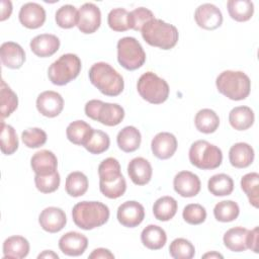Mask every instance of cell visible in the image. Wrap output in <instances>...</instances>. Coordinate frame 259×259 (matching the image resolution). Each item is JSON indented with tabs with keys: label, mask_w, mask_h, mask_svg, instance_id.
<instances>
[{
	"label": "cell",
	"mask_w": 259,
	"mask_h": 259,
	"mask_svg": "<svg viewBox=\"0 0 259 259\" xmlns=\"http://www.w3.org/2000/svg\"><path fill=\"white\" fill-rule=\"evenodd\" d=\"M99 189L111 199L122 196L126 190V182L120 172L119 162L112 157L104 159L98 166Z\"/></svg>",
	"instance_id": "obj_1"
},
{
	"label": "cell",
	"mask_w": 259,
	"mask_h": 259,
	"mask_svg": "<svg viewBox=\"0 0 259 259\" xmlns=\"http://www.w3.org/2000/svg\"><path fill=\"white\" fill-rule=\"evenodd\" d=\"M72 218L77 227L88 231L107 223L109 208L100 201H81L74 205Z\"/></svg>",
	"instance_id": "obj_2"
},
{
	"label": "cell",
	"mask_w": 259,
	"mask_h": 259,
	"mask_svg": "<svg viewBox=\"0 0 259 259\" xmlns=\"http://www.w3.org/2000/svg\"><path fill=\"white\" fill-rule=\"evenodd\" d=\"M88 74L90 82L106 96H117L123 90L122 76L107 63L93 64Z\"/></svg>",
	"instance_id": "obj_3"
},
{
	"label": "cell",
	"mask_w": 259,
	"mask_h": 259,
	"mask_svg": "<svg viewBox=\"0 0 259 259\" xmlns=\"http://www.w3.org/2000/svg\"><path fill=\"white\" fill-rule=\"evenodd\" d=\"M141 31L142 36L147 44L162 50H170L174 48L179 37L178 30L173 24L157 18H154L145 24Z\"/></svg>",
	"instance_id": "obj_4"
},
{
	"label": "cell",
	"mask_w": 259,
	"mask_h": 259,
	"mask_svg": "<svg viewBox=\"0 0 259 259\" xmlns=\"http://www.w3.org/2000/svg\"><path fill=\"white\" fill-rule=\"evenodd\" d=\"M215 86L219 92L229 99L239 101L250 94L251 81L242 71L227 70L217 77Z\"/></svg>",
	"instance_id": "obj_5"
},
{
	"label": "cell",
	"mask_w": 259,
	"mask_h": 259,
	"mask_svg": "<svg viewBox=\"0 0 259 259\" xmlns=\"http://www.w3.org/2000/svg\"><path fill=\"white\" fill-rule=\"evenodd\" d=\"M81 67V60L77 55L65 54L49 67L48 77L53 84L63 86L78 77Z\"/></svg>",
	"instance_id": "obj_6"
},
{
	"label": "cell",
	"mask_w": 259,
	"mask_h": 259,
	"mask_svg": "<svg viewBox=\"0 0 259 259\" xmlns=\"http://www.w3.org/2000/svg\"><path fill=\"white\" fill-rule=\"evenodd\" d=\"M188 156L190 163L202 170L215 169L223 161L222 150L204 140L195 141L190 146Z\"/></svg>",
	"instance_id": "obj_7"
},
{
	"label": "cell",
	"mask_w": 259,
	"mask_h": 259,
	"mask_svg": "<svg viewBox=\"0 0 259 259\" xmlns=\"http://www.w3.org/2000/svg\"><path fill=\"white\" fill-rule=\"evenodd\" d=\"M137 89L141 97L152 104L165 102L170 91L168 83L153 72H146L139 78Z\"/></svg>",
	"instance_id": "obj_8"
},
{
	"label": "cell",
	"mask_w": 259,
	"mask_h": 259,
	"mask_svg": "<svg viewBox=\"0 0 259 259\" xmlns=\"http://www.w3.org/2000/svg\"><path fill=\"white\" fill-rule=\"evenodd\" d=\"M117 61L125 70L134 71L145 64L146 53L135 37L124 36L117 41Z\"/></svg>",
	"instance_id": "obj_9"
},
{
	"label": "cell",
	"mask_w": 259,
	"mask_h": 259,
	"mask_svg": "<svg viewBox=\"0 0 259 259\" xmlns=\"http://www.w3.org/2000/svg\"><path fill=\"white\" fill-rule=\"evenodd\" d=\"M101 24V12L98 6L93 3H85L78 10L79 30L85 34L95 32Z\"/></svg>",
	"instance_id": "obj_10"
},
{
	"label": "cell",
	"mask_w": 259,
	"mask_h": 259,
	"mask_svg": "<svg viewBox=\"0 0 259 259\" xmlns=\"http://www.w3.org/2000/svg\"><path fill=\"white\" fill-rule=\"evenodd\" d=\"M196 24L206 30H213L223 23V14L213 4L204 3L199 5L194 12Z\"/></svg>",
	"instance_id": "obj_11"
},
{
	"label": "cell",
	"mask_w": 259,
	"mask_h": 259,
	"mask_svg": "<svg viewBox=\"0 0 259 259\" xmlns=\"http://www.w3.org/2000/svg\"><path fill=\"white\" fill-rule=\"evenodd\" d=\"M116 217L119 224L123 227L135 228L143 222L145 218V208L140 202L128 200L118 206Z\"/></svg>",
	"instance_id": "obj_12"
},
{
	"label": "cell",
	"mask_w": 259,
	"mask_h": 259,
	"mask_svg": "<svg viewBox=\"0 0 259 259\" xmlns=\"http://www.w3.org/2000/svg\"><path fill=\"white\" fill-rule=\"evenodd\" d=\"M36 108L44 116L56 117L64 108V99L56 91H44L36 98Z\"/></svg>",
	"instance_id": "obj_13"
},
{
	"label": "cell",
	"mask_w": 259,
	"mask_h": 259,
	"mask_svg": "<svg viewBox=\"0 0 259 259\" xmlns=\"http://www.w3.org/2000/svg\"><path fill=\"white\" fill-rule=\"evenodd\" d=\"M200 180L198 176L190 171L177 173L173 180L174 190L182 197H193L200 191Z\"/></svg>",
	"instance_id": "obj_14"
},
{
	"label": "cell",
	"mask_w": 259,
	"mask_h": 259,
	"mask_svg": "<svg viewBox=\"0 0 259 259\" xmlns=\"http://www.w3.org/2000/svg\"><path fill=\"white\" fill-rule=\"evenodd\" d=\"M18 18L20 23L29 29L40 27L46 21L45 8L34 2H28L21 6Z\"/></svg>",
	"instance_id": "obj_15"
},
{
	"label": "cell",
	"mask_w": 259,
	"mask_h": 259,
	"mask_svg": "<svg viewBox=\"0 0 259 259\" xmlns=\"http://www.w3.org/2000/svg\"><path fill=\"white\" fill-rule=\"evenodd\" d=\"M151 149L155 157L160 160L171 158L177 150V140L175 136L168 132L157 134L151 143Z\"/></svg>",
	"instance_id": "obj_16"
},
{
	"label": "cell",
	"mask_w": 259,
	"mask_h": 259,
	"mask_svg": "<svg viewBox=\"0 0 259 259\" xmlns=\"http://www.w3.org/2000/svg\"><path fill=\"white\" fill-rule=\"evenodd\" d=\"M38 223L46 232L58 233L66 226V213L60 207L49 206L39 213Z\"/></svg>",
	"instance_id": "obj_17"
},
{
	"label": "cell",
	"mask_w": 259,
	"mask_h": 259,
	"mask_svg": "<svg viewBox=\"0 0 259 259\" xmlns=\"http://www.w3.org/2000/svg\"><path fill=\"white\" fill-rule=\"evenodd\" d=\"M88 246L87 238L78 232H68L59 240L60 250L68 256L82 255Z\"/></svg>",
	"instance_id": "obj_18"
},
{
	"label": "cell",
	"mask_w": 259,
	"mask_h": 259,
	"mask_svg": "<svg viewBox=\"0 0 259 259\" xmlns=\"http://www.w3.org/2000/svg\"><path fill=\"white\" fill-rule=\"evenodd\" d=\"M31 52L39 58L53 56L60 48V39L55 34L42 33L34 36L30 40Z\"/></svg>",
	"instance_id": "obj_19"
},
{
	"label": "cell",
	"mask_w": 259,
	"mask_h": 259,
	"mask_svg": "<svg viewBox=\"0 0 259 259\" xmlns=\"http://www.w3.org/2000/svg\"><path fill=\"white\" fill-rule=\"evenodd\" d=\"M0 58L5 67L10 69H19L25 62V53L17 42L6 41L1 45Z\"/></svg>",
	"instance_id": "obj_20"
},
{
	"label": "cell",
	"mask_w": 259,
	"mask_h": 259,
	"mask_svg": "<svg viewBox=\"0 0 259 259\" xmlns=\"http://www.w3.org/2000/svg\"><path fill=\"white\" fill-rule=\"evenodd\" d=\"M30 166L35 175H49L57 171L58 160L52 151L40 150L31 157Z\"/></svg>",
	"instance_id": "obj_21"
},
{
	"label": "cell",
	"mask_w": 259,
	"mask_h": 259,
	"mask_svg": "<svg viewBox=\"0 0 259 259\" xmlns=\"http://www.w3.org/2000/svg\"><path fill=\"white\" fill-rule=\"evenodd\" d=\"M127 174L136 185H145L150 182L153 170L148 160L143 157H137L130 161L127 165Z\"/></svg>",
	"instance_id": "obj_22"
},
{
	"label": "cell",
	"mask_w": 259,
	"mask_h": 259,
	"mask_svg": "<svg viewBox=\"0 0 259 259\" xmlns=\"http://www.w3.org/2000/svg\"><path fill=\"white\" fill-rule=\"evenodd\" d=\"M229 160L235 168H247L254 160V150L247 143H236L229 151Z\"/></svg>",
	"instance_id": "obj_23"
},
{
	"label": "cell",
	"mask_w": 259,
	"mask_h": 259,
	"mask_svg": "<svg viewBox=\"0 0 259 259\" xmlns=\"http://www.w3.org/2000/svg\"><path fill=\"white\" fill-rule=\"evenodd\" d=\"M3 258L21 259L29 253V243L22 236L8 237L3 243Z\"/></svg>",
	"instance_id": "obj_24"
},
{
	"label": "cell",
	"mask_w": 259,
	"mask_h": 259,
	"mask_svg": "<svg viewBox=\"0 0 259 259\" xmlns=\"http://www.w3.org/2000/svg\"><path fill=\"white\" fill-rule=\"evenodd\" d=\"M143 245L150 250H159L163 248L167 241L166 232L157 225L147 226L141 234Z\"/></svg>",
	"instance_id": "obj_25"
},
{
	"label": "cell",
	"mask_w": 259,
	"mask_h": 259,
	"mask_svg": "<svg viewBox=\"0 0 259 259\" xmlns=\"http://www.w3.org/2000/svg\"><path fill=\"white\" fill-rule=\"evenodd\" d=\"M141 141L142 136L140 131L133 125H128L120 130L116 137L118 148L125 153H132L138 150L141 145Z\"/></svg>",
	"instance_id": "obj_26"
},
{
	"label": "cell",
	"mask_w": 259,
	"mask_h": 259,
	"mask_svg": "<svg viewBox=\"0 0 259 259\" xmlns=\"http://www.w3.org/2000/svg\"><path fill=\"white\" fill-rule=\"evenodd\" d=\"M255 115L248 106H236L229 113V122L237 131H246L254 123Z\"/></svg>",
	"instance_id": "obj_27"
},
{
	"label": "cell",
	"mask_w": 259,
	"mask_h": 259,
	"mask_svg": "<svg viewBox=\"0 0 259 259\" xmlns=\"http://www.w3.org/2000/svg\"><path fill=\"white\" fill-rule=\"evenodd\" d=\"M123 117L124 110L119 104L103 102L98 112L97 121L107 126H114L119 124Z\"/></svg>",
	"instance_id": "obj_28"
},
{
	"label": "cell",
	"mask_w": 259,
	"mask_h": 259,
	"mask_svg": "<svg viewBox=\"0 0 259 259\" xmlns=\"http://www.w3.org/2000/svg\"><path fill=\"white\" fill-rule=\"evenodd\" d=\"M194 124L198 132L203 134H212L220 125V117L212 109L203 108L196 113Z\"/></svg>",
	"instance_id": "obj_29"
},
{
	"label": "cell",
	"mask_w": 259,
	"mask_h": 259,
	"mask_svg": "<svg viewBox=\"0 0 259 259\" xmlns=\"http://www.w3.org/2000/svg\"><path fill=\"white\" fill-rule=\"evenodd\" d=\"M248 231L243 227H235L228 230L223 238L225 246L233 252H243L247 249L246 239Z\"/></svg>",
	"instance_id": "obj_30"
},
{
	"label": "cell",
	"mask_w": 259,
	"mask_h": 259,
	"mask_svg": "<svg viewBox=\"0 0 259 259\" xmlns=\"http://www.w3.org/2000/svg\"><path fill=\"white\" fill-rule=\"evenodd\" d=\"M227 8L231 18L239 22L248 21L254 13V4L250 0H229Z\"/></svg>",
	"instance_id": "obj_31"
},
{
	"label": "cell",
	"mask_w": 259,
	"mask_h": 259,
	"mask_svg": "<svg viewBox=\"0 0 259 259\" xmlns=\"http://www.w3.org/2000/svg\"><path fill=\"white\" fill-rule=\"evenodd\" d=\"M177 201L172 196H162L158 198L153 205L154 217L162 222L173 219L177 212Z\"/></svg>",
	"instance_id": "obj_32"
},
{
	"label": "cell",
	"mask_w": 259,
	"mask_h": 259,
	"mask_svg": "<svg viewBox=\"0 0 259 259\" xmlns=\"http://www.w3.org/2000/svg\"><path fill=\"white\" fill-rule=\"evenodd\" d=\"M207 188L214 196L230 195L234 190V181L231 176L227 174H215L208 179Z\"/></svg>",
	"instance_id": "obj_33"
},
{
	"label": "cell",
	"mask_w": 259,
	"mask_h": 259,
	"mask_svg": "<svg viewBox=\"0 0 259 259\" xmlns=\"http://www.w3.org/2000/svg\"><path fill=\"white\" fill-rule=\"evenodd\" d=\"M65 188L70 196H82L88 189V178L80 171L71 172L66 178Z\"/></svg>",
	"instance_id": "obj_34"
},
{
	"label": "cell",
	"mask_w": 259,
	"mask_h": 259,
	"mask_svg": "<svg viewBox=\"0 0 259 259\" xmlns=\"http://www.w3.org/2000/svg\"><path fill=\"white\" fill-rule=\"evenodd\" d=\"M110 145L109 136L100 131V130H92L90 136L84 143L83 147L91 154L98 155L105 152Z\"/></svg>",
	"instance_id": "obj_35"
},
{
	"label": "cell",
	"mask_w": 259,
	"mask_h": 259,
	"mask_svg": "<svg viewBox=\"0 0 259 259\" xmlns=\"http://www.w3.org/2000/svg\"><path fill=\"white\" fill-rule=\"evenodd\" d=\"M92 127L84 120H75L71 122L66 130L68 140L75 144L83 146L92 132Z\"/></svg>",
	"instance_id": "obj_36"
},
{
	"label": "cell",
	"mask_w": 259,
	"mask_h": 259,
	"mask_svg": "<svg viewBox=\"0 0 259 259\" xmlns=\"http://www.w3.org/2000/svg\"><path fill=\"white\" fill-rule=\"evenodd\" d=\"M241 188L246 193L250 204L257 208L259 205V174L251 172L244 175L241 179Z\"/></svg>",
	"instance_id": "obj_37"
},
{
	"label": "cell",
	"mask_w": 259,
	"mask_h": 259,
	"mask_svg": "<svg viewBox=\"0 0 259 259\" xmlns=\"http://www.w3.org/2000/svg\"><path fill=\"white\" fill-rule=\"evenodd\" d=\"M240 213V207L233 200H223L218 202L213 208V215L217 221L229 223L235 221Z\"/></svg>",
	"instance_id": "obj_38"
},
{
	"label": "cell",
	"mask_w": 259,
	"mask_h": 259,
	"mask_svg": "<svg viewBox=\"0 0 259 259\" xmlns=\"http://www.w3.org/2000/svg\"><path fill=\"white\" fill-rule=\"evenodd\" d=\"M0 96H1V117L2 119L8 117L18 105V98L15 92L5 83V81L1 80L0 87Z\"/></svg>",
	"instance_id": "obj_39"
},
{
	"label": "cell",
	"mask_w": 259,
	"mask_h": 259,
	"mask_svg": "<svg viewBox=\"0 0 259 259\" xmlns=\"http://www.w3.org/2000/svg\"><path fill=\"white\" fill-rule=\"evenodd\" d=\"M1 151L4 155H12L18 149V138L13 126L1 121Z\"/></svg>",
	"instance_id": "obj_40"
},
{
	"label": "cell",
	"mask_w": 259,
	"mask_h": 259,
	"mask_svg": "<svg viewBox=\"0 0 259 259\" xmlns=\"http://www.w3.org/2000/svg\"><path fill=\"white\" fill-rule=\"evenodd\" d=\"M55 19L58 26L62 28H72L78 23V10L73 5H63L57 10Z\"/></svg>",
	"instance_id": "obj_41"
},
{
	"label": "cell",
	"mask_w": 259,
	"mask_h": 259,
	"mask_svg": "<svg viewBox=\"0 0 259 259\" xmlns=\"http://www.w3.org/2000/svg\"><path fill=\"white\" fill-rule=\"evenodd\" d=\"M169 253L175 259H191L195 254V248L190 241L177 238L170 244Z\"/></svg>",
	"instance_id": "obj_42"
},
{
	"label": "cell",
	"mask_w": 259,
	"mask_h": 259,
	"mask_svg": "<svg viewBox=\"0 0 259 259\" xmlns=\"http://www.w3.org/2000/svg\"><path fill=\"white\" fill-rule=\"evenodd\" d=\"M154 14L151 10L145 7H139L128 13V25L130 29L141 31L143 26L149 21L153 20Z\"/></svg>",
	"instance_id": "obj_43"
},
{
	"label": "cell",
	"mask_w": 259,
	"mask_h": 259,
	"mask_svg": "<svg viewBox=\"0 0 259 259\" xmlns=\"http://www.w3.org/2000/svg\"><path fill=\"white\" fill-rule=\"evenodd\" d=\"M128 13L124 8H114L107 16V23L114 31H125L130 29Z\"/></svg>",
	"instance_id": "obj_44"
},
{
	"label": "cell",
	"mask_w": 259,
	"mask_h": 259,
	"mask_svg": "<svg viewBox=\"0 0 259 259\" xmlns=\"http://www.w3.org/2000/svg\"><path fill=\"white\" fill-rule=\"evenodd\" d=\"M60 174L58 171L49 175H35L34 183L38 191L42 193H52L59 188Z\"/></svg>",
	"instance_id": "obj_45"
},
{
	"label": "cell",
	"mask_w": 259,
	"mask_h": 259,
	"mask_svg": "<svg viewBox=\"0 0 259 259\" xmlns=\"http://www.w3.org/2000/svg\"><path fill=\"white\" fill-rule=\"evenodd\" d=\"M23 144L30 149H35L44 146L47 142V134L39 127L27 128L21 134Z\"/></svg>",
	"instance_id": "obj_46"
},
{
	"label": "cell",
	"mask_w": 259,
	"mask_h": 259,
	"mask_svg": "<svg viewBox=\"0 0 259 259\" xmlns=\"http://www.w3.org/2000/svg\"><path fill=\"white\" fill-rule=\"evenodd\" d=\"M182 217L187 224L199 225L205 221L206 210L198 203H189L183 208Z\"/></svg>",
	"instance_id": "obj_47"
},
{
	"label": "cell",
	"mask_w": 259,
	"mask_h": 259,
	"mask_svg": "<svg viewBox=\"0 0 259 259\" xmlns=\"http://www.w3.org/2000/svg\"><path fill=\"white\" fill-rule=\"evenodd\" d=\"M102 104H103V101H101V100H97V99L89 100L85 104V113H86V115L88 117H90L91 119H93V120H97L98 112H99V109H100Z\"/></svg>",
	"instance_id": "obj_48"
},
{
	"label": "cell",
	"mask_w": 259,
	"mask_h": 259,
	"mask_svg": "<svg viewBox=\"0 0 259 259\" xmlns=\"http://www.w3.org/2000/svg\"><path fill=\"white\" fill-rule=\"evenodd\" d=\"M258 227H255L253 230L248 231L246 245L247 249H250L254 253H258Z\"/></svg>",
	"instance_id": "obj_49"
},
{
	"label": "cell",
	"mask_w": 259,
	"mask_h": 259,
	"mask_svg": "<svg viewBox=\"0 0 259 259\" xmlns=\"http://www.w3.org/2000/svg\"><path fill=\"white\" fill-rule=\"evenodd\" d=\"M90 259H113L114 255L105 248H97L88 256Z\"/></svg>",
	"instance_id": "obj_50"
},
{
	"label": "cell",
	"mask_w": 259,
	"mask_h": 259,
	"mask_svg": "<svg viewBox=\"0 0 259 259\" xmlns=\"http://www.w3.org/2000/svg\"><path fill=\"white\" fill-rule=\"evenodd\" d=\"M12 12V3L8 0H2L1 1V17L0 20L4 21L5 19L9 18Z\"/></svg>",
	"instance_id": "obj_51"
},
{
	"label": "cell",
	"mask_w": 259,
	"mask_h": 259,
	"mask_svg": "<svg viewBox=\"0 0 259 259\" xmlns=\"http://www.w3.org/2000/svg\"><path fill=\"white\" fill-rule=\"evenodd\" d=\"M37 258L38 259H40V258H49V259H53V258H56V259H58L59 258V256H58V254H56L54 251H52V250H46V251H44L42 253H40L38 256H37Z\"/></svg>",
	"instance_id": "obj_52"
},
{
	"label": "cell",
	"mask_w": 259,
	"mask_h": 259,
	"mask_svg": "<svg viewBox=\"0 0 259 259\" xmlns=\"http://www.w3.org/2000/svg\"><path fill=\"white\" fill-rule=\"evenodd\" d=\"M202 258H224V256L215 251H212V252H208V253H205L204 255H202Z\"/></svg>",
	"instance_id": "obj_53"
}]
</instances>
